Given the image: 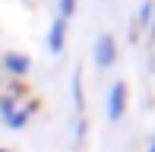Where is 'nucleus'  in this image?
Masks as SVG:
<instances>
[{
	"mask_svg": "<svg viewBox=\"0 0 155 152\" xmlns=\"http://www.w3.org/2000/svg\"><path fill=\"white\" fill-rule=\"evenodd\" d=\"M73 95H76V108L82 111V76L76 73V82H73Z\"/></svg>",
	"mask_w": 155,
	"mask_h": 152,
	"instance_id": "nucleus-8",
	"label": "nucleus"
},
{
	"mask_svg": "<svg viewBox=\"0 0 155 152\" xmlns=\"http://www.w3.org/2000/svg\"><path fill=\"white\" fill-rule=\"evenodd\" d=\"M0 152H6V149H0Z\"/></svg>",
	"mask_w": 155,
	"mask_h": 152,
	"instance_id": "nucleus-11",
	"label": "nucleus"
},
{
	"mask_svg": "<svg viewBox=\"0 0 155 152\" xmlns=\"http://www.w3.org/2000/svg\"><path fill=\"white\" fill-rule=\"evenodd\" d=\"M149 152H155V143H152V149H149Z\"/></svg>",
	"mask_w": 155,
	"mask_h": 152,
	"instance_id": "nucleus-10",
	"label": "nucleus"
},
{
	"mask_svg": "<svg viewBox=\"0 0 155 152\" xmlns=\"http://www.w3.org/2000/svg\"><path fill=\"white\" fill-rule=\"evenodd\" d=\"M63 41H67V19H54L51 22V32H48V48H51V54H60L63 51Z\"/></svg>",
	"mask_w": 155,
	"mask_h": 152,
	"instance_id": "nucleus-3",
	"label": "nucleus"
},
{
	"mask_svg": "<svg viewBox=\"0 0 155 152\" xmlns=\"http://www.w3.org/2000/svg\"><path fill=\"white\" fill-rule=\"evenodd\" d=\"M29 117H32V108L25 105L22 111H13V117L6 121V127H10V130H19V127H25V121H29Z\"/></svg>",
	"mask_w": 155,
	"mask_h": 152,
	"instance_id": "nucleus-5",
	"label": "nucleus"
},
{
	"mask_svg": "<svg viewBox=\"0 0 155 152\" xmlns=\"http://www.w3.org/2000/svg\"><path fill=\"white\" fill-rule=\"evenodd\" d=\"M152 32H155V16H152Z\"/></svg>",
	"mask_w": 155,
	"mask_h": 152,
	"instance_id": "nucleus-9",
	"label": "nucleus"
},
{
	"mask_svg": "<svg viewBox=\"0 0 155 152\" xmlns=\"http://www.w3.org/2000/svg\"><path fill=\"white\" fill-rule=\"evenodd\" d=\"M76 13V0H57V16L60 19H70Z\"/></svg>",
	"mask_w": 155,
	"mask_h": 152,
	"instance_id": "nucleus-7",
	"label": "nucleus"
},
{
	"mask_svg": "<svg viewBox=\"0 0 155 152\" xmlns=\"http://www.w3.org/2000/svg\"><path fill=\"white\" fill-rule=\"evenodd\" d=\"M3 67H6V73H13V76H25V73L32 70V60L22 57V54H6V57H3Z\"/></svg>",
	"mask_w": 155,
	"mask_h": 152,
	"instance_id": "nucleus-4",
	"label": "nucleus"
},
{
	"mask_svg": "<svg viewBox=\"0 0 155 152\" xmlns=\"http://www.w3.org/2000/svg\"><path fill=\"white\" fill-rule=\"evenodd\" d=\"M152 16H155V3L152 0H143V6H139V25H152Z\"/></svg>",
	"mask_w": 155,
	"mask_h": 152,
	"instance_id": "nucleus-6",
	"label": "nucleus"
},
{
	"mask_svg": "<svg viewBox=\"0 0 155 152\" xmlns=\"http://www.w3.org/2000/svg\"><path fill=\"white\" fill-rule=\"evenodd\" d=\"M124 111H127V82L117 79L114 86H111V92H108V121L117 124L124 117Z\"/></svg>",
	"mask_w": 155,
	"mask_h": 152,
	"instance_id": "nucleus-2",
	"label": "nucleus"
},
{
	"mask_svg": "<svg viewBox=\"0 0 155 152\" xmlns=\"http://www.w3.org/2000/svg\"><path fill=\"white\" fill-rule=\"evenodd\" d=\"M114 60H117V38L111 32H104L95 41V64L101 70H108V67H114Z\"/></svg>",
	"mask_w": 155,
	"mask_h": 152,
	"instance_id": "nucleus-1",
	"label": "nucleus"
}]
</instances>
